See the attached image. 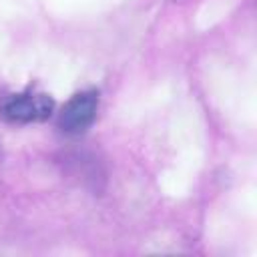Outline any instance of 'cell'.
I'll return each instance as SVG.
<instances>
[{"mask_svg": "<svg viewBox=\"0 0 257 257\" xmlns=\"http://www.w3.org/2000/svg\"><path fill=\"white\" fill-rule=\"evenodd\" d=\"M54 110V100L46 92L38 90H22L2 96L0 100V116L8 122H40L46 120Z\"/></svg>", "mask_w": 257, "mask_h": 257, "instance_id": "6da1fadb", "label": "cell"}, {"mask_svg": "<svg viewBox=\"0 0 257 257\" xmlns=\"http://www.w3.org/2000/svg\"><path fill=\"white\" fill-rule=\"evenodd\" d=\"M98 110V92L96 90H80L76 92L62 108L58 116V124L66 135H82L94 120Z\"/></svg>", "mask_w": 257, "mask_h": 257, "instance_id": "7a4b0ae2", "label": "cell"}]
</instances>
